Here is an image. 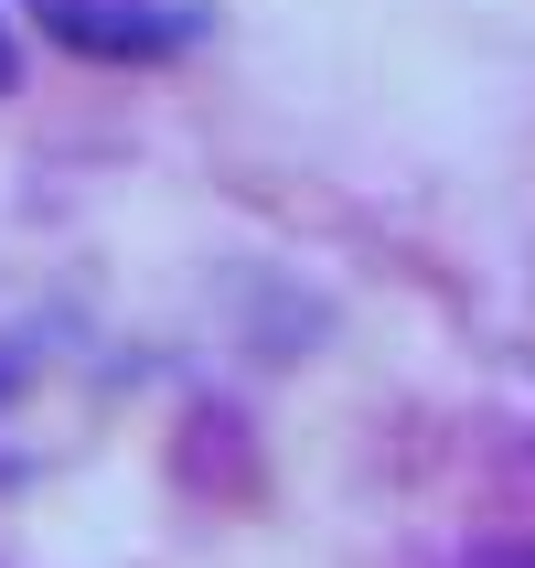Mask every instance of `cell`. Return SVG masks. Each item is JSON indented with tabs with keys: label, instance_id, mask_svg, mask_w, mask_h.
<instances>
[{
	"label": "cell",
	"instance_id": "1",
	"mask_svg": "<svg viewBox=\"0 0 535 568\" xmlns=\"http://www.w3.org/2000/svg\"><path fill=\"white\" fill-rule=\"evenodd\" d=\"M32 22L86 64H172L215 32V0H32Z\"/></svg>",
	"mask_w": 535,
	"mask_h": 568
},
{
	"label": "cell",
	"instance_id": "2",
	"mask_svg": "<svg viewBox=\"0 0 535 568\" xmlns=\"http://www.w3.org/2000/svg\"><path fill=\"white\" fill-rule=\"evenodd\" d=\"M0 87H11V32H0Z\"/></svg>",
	"mask_w": 535,
	"mask_h": 568
}]
</instances>
